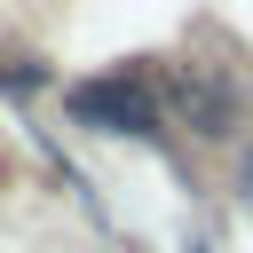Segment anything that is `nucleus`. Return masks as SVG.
<instances>
[{
	"instance_id": "1",
	"label": "nucleus",
	"mask_w": 253,
	"mask_h": 253,
	"mask_svg": "<svg viewBox=\"0 0 253 253\" xmlns=\"http://www.w3.org/2000/svg\"><path fill=\"white\" fill-rule=\"evenodd\" d=\"M63 103H71V119L95 126V134H142V142H150V134L166 126V87H158L150 71H134V63L79 79Z\"/></svg>"
},
{
	"instance_id": "2",
	"label": "nucleus",
	"mask_w": 253,
	"mask_h": 253,
	"mask_svg": "<svg viewBox=\"0 0 253 253\" xmlns=\"http://www.w3.org/2000/svg\"><path fill=\"white\" fill-rule=\"evenodd\" d=\"M166 87V103L190 119V134H229L237 126V87L213 71V63H182L174 79H158Z\"/></svg>"
},
{
	"instance_id": "3",
	"label": "nucleus",
	"mask_w": 253,
	"mask_h": 253,
	"mask_svg": "<svg viewBox=\"0 0 253 253\" xmlns=\"http://www.w3.org/2000/svg\"><path fill=\"white\" fill-rule=\"evenodd\" d=\"M237 182H245V198H253V150H245V166H237Z\"/></svg>"
}]
</instances>
